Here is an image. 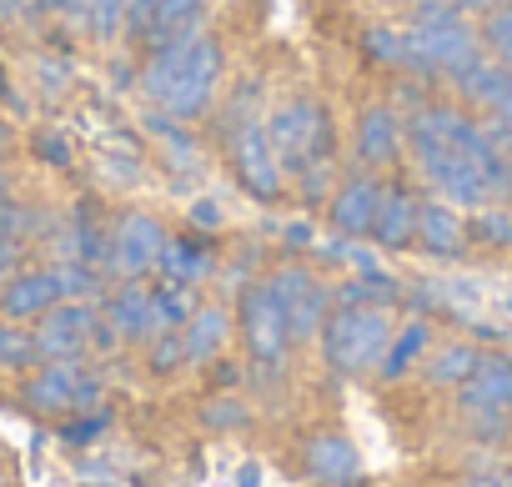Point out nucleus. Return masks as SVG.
Here are the masks:
<instances>
[{"instance_id":"nucleus-1","label":"nucleus","mask_w":512,"mask_h":487,"mask_svg":"<svg viewBox=\"0 0 512 487\" xmlns=\"http://www.w3.org/2000/svg\"><path fill=\"white\" fill-rule=\"evenodd\" d=\"M407 141H412L422 181L452 206H487L492 196L512 186V166L487 136V126L452 106L417 111L407 126Z\"/></svg>"},{"instance_id":"nucleus-2","label":"nucleus","mask_w":512,"mask_h":487,"mask_svg":"<svg viewBox=\"0 0 512 487\" xmlns=\"http://www.w3.org/2000/svg\"><path fill=\"white\" fill-rule=\"evenodd\" d=\"M216 81H221V46L186 26L166 41H156L146 71H141V91L166 111V116H196L206 111V101L216 96Z\"/></svg>"},{"instance_id":"nucleus-3","label":"nucleus","mask_w":512,"mask_h":487,"mask_svg":"<svg viewBox=\"0 0 512 487\" xmlns=\"http://www.w3.org/2000/svg\"><path fill=\"white\" fill-rule=\"evenodd\" d=\"M407 46L417 71H467L477 61V36L462 16L457 0H417V11L407 21Z\"/></svg>"},{"instance_id":"nucleus-4","label":"nucleus","mask_w":512,"mask_h":487,"mask_svg":"<svg viewBox=\"0 0 512 487\" xmlns=\"http://www.w3.org/2000/svg\"><path fill=\"white\" fill-rule=\"evenodd\" d=\"M267 141H272V151L287 171H312L332 151V121L317 101L297 96V101H282L267 116Z\"/></svg>"},{"instance_id":"nucleus-5","label":"nucleus","mask_w":512,"mask_h":487,"mask_svg":"<svg viewBox=\"0 0 512 487\" xmlns=\"http://www.w3.org/2000/svg\"><path fill=\"white\" fill-rule=\"evenodd\" d=\"M161 252H166V231L151 216H141V211L121 216L111 226V236H106V267H116L121 277H136V272L156 267Z\"/></svg>"},{"instance_id":"nucleus-6","label":"nucleus","mask_w":512,"mask_h":487,"mask_svg":"<svg viewBox=\"0 0 512 487\" xmlns=\"http://www.w3.org/2000/svg\"><path fill=\"white\" fill-rule=\"evenodd\" d=\"M382 337H387V312L382 307H347L327 332V352H332L337 367H362V362L377 357Z\"/></svg>"},{"instance_id":"nucleus-7","label":"nucleus","mask_w":512,"mask_h":487,"mask_svg":"<svg viewBox=\"0 0 512 487\" xmlns=\"http://www.w3.org/2000/svg\"><path fill=\"white\" fill-rule=\"evenodd\" d=\"M231 166L256 196H272L282 186V161L267 141V121H241L231 131Z\"/></svg>"},{"instance_id":"nucleus-8","label":"nucleus","mask_w":512,"mask_h":487,"mask_svg":"<svg viewBox=\"0 0 512 487\" xmlns=\"http://www.w3.org/2000/svg\"><path fill=\"white\" fill-rule=\"evenodd\" d=\"M61 297H66L61 267H46V272H21V277H11L6 292H0V307H6V317H46Z\"/></svg>"},{"instance_id":"nucleus-9","label":"nucleus","mask_w":512,"mask_h":487,"mask_svg":"<svg viewBox=\"0 0 512 487\" xmlns=\"http://www.w3.org/2000/svg\"><path fill=\"white\" fill-rule=\"evenodd\" d=\"M246 332H251V347H256V357H277L282 352V342H287V307H282V297H277V287L267 282V287H256L251 297H246Z\"/></svg>"},{"instance_id":"nucleus-10","label":"nucleus","mask_w":512,"mask_h":487,"mask_svg":"<svg viewBox=\"0 0 512 487\" xmlns=\"http://www.w3.org/2000/svg\"><path fill=\"white\" fill-rule=\"evenodd\" d=\"M86 337H91V312H86V307H61V302H56V307L41 317V327H36L31 342H36L41 357H56V362H61V357L81 352Z\"/></svg>"},{"instance_id":"nucleus-11","label":"nucleus","mask_w":512,"mask_h":487,"mask_svg":"<svg viewBox=\"0 0 512 487\" xmlns=\"http://www.w3.org/2000/svg\"><path fill=\"white\" fill-rule=\"evenodd\" d=\"M397 146H402V121H397V111H392V106H372V111H362V126H357V156H362L367 166H387V161L397 156Z\"/></svg>"},{"instance_id":"nucleus-12","label":"nucleus","mask_w":512,"mask_h":487,"mask_svg":"<svg viewBox=\"0 0 512 487\" xmlns=\"http://www.w3.org/2000/svg\"><path fill=\"white\" fill-rule=\"evenodd\" d=\"M272 287H277V297H282V307H287V327H292L297 337L312 332L317 317H322V287H317L307 272H282V277H272Z\"/></svg>"},{"instance_id":"nucleus-13","label":"nucleus","mask_w":512,"mask_h":487,"mask_svg":"<svg viewBox=\"0 0 512 487\" xmlns=\"http://www.w3.org/2000/svg\"><path fill=\"white\" fill-rule=\"evenodd\" d=\"M372 236L382 247H407L417 241V206L402 191H377V211H372Z\"/></svg>"},{"instance_id":"nucleus-14","label":"nucleus","mask_w":512,"mask_h":487,"mask_svg":"<svg viewBox=\"0 0 512 487\" xmlns=\"http://www.w3.org/2000/svg\"><path fill=\"white\" fill-rule=\"evenodd\" d=\"M372 211H377V186L367 176H352L332 196V226L352 236H372Z\"/></svg>"},{"instance_id":"nucleus-15","label":"nucleus","mask_w":512,"mask_h":487,"mask_svg":"<svg viewBox=\"0 0 512 487\" xmlns=\"http://www.w3.org/2000/svg\"><path fill=\"white\" fill-rule=\"evenodd\" d=\"M91 387L81 382V372H76V362L71 357H61V362H51L46 372H36L31 377V387H26V397L36 402V407H71L76 397H86Z\"/></svg>"},{"instance_id":"nucleus-16","label":"nucleus","mask_w":512,"mask_h":487,"mask_svg":"<svg viewBox=\"0 0 512 487\" xmlns=\"http://www.w3.org/2000/svg\"><path fill=\"white\" fill-rule=\"evenodd\" d=\"M417 241H427V252H442V257L462 247V216L452 211V201L417 206Z\"/></svg>"},{"instance_id":"nucleus-17","label":"nucleus","mask_w":512,"mask_h":487,"mask_svg":"<svg viewBox=\"0 0 512 487\" xmlns=\"http://www.w3.org/2000/svg\"><path fill=\"white\" fill-rule=\"evenodd\" d=\"M161 312H156V292H141V287H121L111 297V327L141 337V332H156Z\"/></svg>"},{"instance_id":"nucleus-18","label":"nucleus","mask_w":512,"mask_h":487,"mask_svg":"<svg viewBox=\"0 0 512 487\" xmlns=\"http://www.w3.org/2000/svg\"><path fill=\"white\" fill-rule=\"evenodd\" d=\"M166 277H171V287H186V282H196L211 262H206V252H196L191 241H166V252H161V262H156Z\"/></svg>"},{"instance_id":"nucleus-19","label":"nucleus","mask_w":512,"mask_h":487,"mask_svg":"<svg viewBox=\"0 0 512 487\" xmlns=\"http://www.w3.org/2000/svg\"><path fill=\"white\" fill-rule=\"evenodd\" d=\"M201 6H206V0H161L156 21H151V41H166V36L186 31V26L201 16Z\"/></svg>"},{"instance_id":"nucleus-20","label":"nucleus","mask_w":512,"mask_h":487,"mask_svg":"<svg viewBox=\"0 0 512 487\" xmlns=\"http://www.w3.org/2000/svg\"><path fill=\"white\" fill-rule=\"evenodd\" d=\"M482 41H487L492 61L512 71V0H507V6H497V11L487 16V31H482Z\"/></svg>"},{"instance_id":"nucleus-21","label":"nucleus","mask_w":512,"mask_h":487,"mask_svg":"<svg viewBox=\"0 0 512 487\" xmlns=\"http://www.w3.org/2000/svg\"><path fill=\"white\" fill-rule=\"evenodd\" d=\"M221 337H226V312L206 307V312H196V322H191V332H186V352H191V357H206Z\"/></svg>"},{"instance_id":"nucleus-22","label":"nucleus","mask_w":512,"mask_h":487,"mask_svg":"<svg viewBox=\"0 0 512 487\" xmlns=\"http://www.w3.org/2000/svg\"><path fill=\"white\" fill-rule=\"evenodd\" d=\"M512 397V372L507 367H487L472 387H467V407H497Z\"/></svg>"},{"instance_id":"nucleus-23","label":"nucleus","mask_w":512,"mask_h":487,"mask_svg":"<svg viewBox=\"0 0 512 487\" xmlns=\"http://www.w3.org/2000/svg\"><path fill=\"white\" fill-rule=\"evenodd\" d=\"M126 16H131V0H91V6H86V21H91V31L101 41H111L126 26Z\"/></svg>"},{"instance_id":"nucleus-24","label":"nucleus","mask_w":512,"mask_h":487,"mask_svg":"<svg viewBox=\"0 0 512 487\" xmlns=\"http://www.w3.org/2000/svg\"><path fill=\"white\" fill-rule=\"evenodd\" d=\"M472 231L482 236V241H512V206H477V216H472Z\"/></svg>"},{"instance_id":"nucleus-25","label":"nucleus","mask_w":512,"mask_h":487,"mask_svg":"<svg viewBox=\"0 0 512 487\" xmlns=\"http://www.w3.org/2000/svg\"><path fill=\"white\" fill-rule=\"evenodd\" d=\"M372 56L377 61H392V66H412V46H407V31H372L367 36Z\"/></svg>"},{"instance_id":"nucleus-26","label":"nucleus","mask_w":512,"mask_h":487,"mask_svg":"<svg viewBox=\"0 0 512 487\" xmlns=\"http://www.w3.org/2000/svg\"><path fill=\"white\" fill-rule=\"evenodd\" d=\"M36 352L31 337H21L16 327H0V367H11V362H26Z\"/></svg>"},{"instance_id":"nucleus-27","label":"nucleus","mask_w":512,"mask_h":487,"mask_svg":"<svg viewBox=\"0 0 512 487\" xmlns=\"http://www.w3.org/2000/svg\"><path fill=\"white\" fill-rule=\"evenodd\" d=\"M16 262H21V236H11L6 226H0V277L16 272Z\"/></svg>"},{"instance_id":"nucleus-28","label":"nucleus","mask_w":512,"mask_h":487,"mask_svg":"<svg viewBox=\"0 0 512 487\" xmlns=\"http://www.w3.org/2000/svg\"><path fill=\"white\" fill-rule=\"evenodd\" d=\"M467 362H472V357H467L462 347H452V352H442V357H437V377H457Z\"/></svg>"},{"instance_id":"nucleus-29","label":"nucleus","mask_w":512,"mask_h":487,"mask_svg":"<svg viewBox=\"0 0 512 487\" xmlns=\"http://www.w3.org/2000/svg\"><path fill=\"white\" fill-rule=\"evenodd\" d=\"M51 6H56L61 16H86V6H91V0H51Z\"/></svg>"},{"instance_id":"nucleus-30","label":"nucleus","mask_w":512,"mask_h":487,"mask_svg":"<svg viewBox=\"0 0 512 487\" xmlns=\"http://www.w3.org/2000/svg\"><path fill=\"white\" fill-rule=\"evenodd\" d=\"M21 6H26V0H0V16H16Z\"/></svg>"},{"instance_id":"nucleus-31","label":"nucleus","mask_w":512,"mask_h":487,"mask_svg":"<svg viewBox=\"0 0 512 487\" xmlns=\"http://www.w3.org/2000/svg\"><path fill=\"white\" fill-rule=\"evenodd\" d=\"M457 6H507V0H457Z\"/></svg>"},{"instance_id":"nucleus-32","label":"nucleus","mask_w":512,"mask_h":487,"mask_svg":"<svg viewBox=\"0 0 512 487\" xmlns=\"http://www.w3.org/2000/svg\"><path fill=\"white\" fill-rule=\"evenodd\" d=\"M0 487H6V482H0Z\"/></svg>"}]
</instances>
